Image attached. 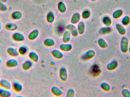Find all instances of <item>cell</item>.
Returning <instances> with one entry per match:
<instances>
[{"instance_id":"obj_1","label":"cell","mask_w":130,"mask_h":97,"mask_svg":"<svg viewBox=\"0 0 130 97\" xmlns=\"http://www.w3.org/2000/svg\"><path fill=\"white\" fill-rule=\"evenodd\" d=\"M0 85L3 88L10 90L12 87V85L10 82L7 79H2L0 81Z\"/></svg>"},{"instance_id":"obj_2","label":"cell","mask_w":130,"mask_h":97,"mask_svg":"<svg viewBox=\"0 0 130 97\" xmlns=\"http://www.w3.org/2000/svg\"><path fill=\"white\" fill-rule=\"evenodd\" d=\"M12 38L14 41L21 42L24 40V36L23 34L19 32H15L12 35Z\"/></svg>"},{"instance_id":"obj_3","label":"cell","mask_w":130,"mask_h":97,"mask_svg":"<svg viewBox=\"0 0 130 97\" xmlns=\"http://www.w3.org/2000/svg\"><path fill=\"white\" fill-rule=\"evenodd\" d=\"M6 65L7 67L9 68H14L18 66V62L15 59H10L7 61Z\"/></svg>"},{"instance_id":"obj_4","label":"cell","mask_w":130,"mask_h":97,"mask_svg":"<svg viewBox=\"0 0 130 97\" xmlns=\"http://www.w3.org/2000/svg\"><path fill=\"white\" fill-rule=\"evenodd\" d=\"M7 52L12 56H17L19 55V52L16 48L13 47H9L7 50Z\"/></svg>"},{"instance_id":"obj_5","label":"cell","mask_w":130,"mask_h":97,"mask_svg":"<svg viewBox=\"0 0 130 97\" xmlns=\"http://www.w3.org/2000/svg\"><path fill=\"white\" fill-rule=\"evenodd\" d=\"M11 93L9 90L4 88H0V96L2 97H10Z\"/></svg>"},{"instance_id":"obj_6","label":"cell","mask_w":130,"mask_h":97,"mask_svg":"<svg viewBox=\"0 0 130 97\" xmlns=\"http://www.w3.org/2000/svg\"><path fill=\"white\" fill-rule=\"evenodd\" d=\"M17 25L16 23H9L5 25V28L7 29L10 31H14L18 29Z\"/></svg>"},{"instance_id":"obj_7","label":"cell","mask_w":130,"mask_h":97,"mask_svg":"<svg viewBox=\"0 0 130 97\" xmlns=\"http://www.w3.org/2000/svg\"><path fill=\"white\" fill-rule=\"evenodd\" d=\"M13 87L14 90L18 92H20L23 89L22 85L18 82H14L13 84Z\"/></svg>"},{"instance_id":"obj_8","label":"cell","mask_w":130,"mask_h":97,"mask_svg":"<svg viewBox=\"0 0 130 97\" xmlns=\"http://www.w3.org/2000/svg\"><path fill=\"white\" fill-rule=\"evenodd\" d=\"M22 14L21 12L18 11H14L11 14V17L13 19L15 20H20L22 17Z\"/></svg>"},{"instance_id":"obj_9","label":"cell","mask_w":130,"mask_h":97,"mask_svg":"<svg viewBox=\"0 0 130 97\" xmlns=\"http://www.w3.org/2000/svg\"><path fill=\"white\" fill-rule=\"evenodd\" d=\"M8 10V7L4 2L0 1V11L3 12L7 11Z\"/></svg>"},{"instance_id":"obj_10","label":"cell","mask_w":130,"mask_h":97,"mask_svg":"<svg viewBox=\"0 0 130 97\" xmlns=\"http://www.w3.org/2000/svg\"><path fill=\"white\" fill-rule=\"evenodd\" d=\"M30 63L29 62H24L22 65V67H23V69H27L30 68Z\"/></svg>"},{"instance_id":"obj_11","label":"cell","mask_w":130,"mask_h":97,"mask_svg":"<svg viewBox=\"0 0 130 97\" xmlns=\"http://www.w3.org/2000/svg\"><path fill=\"white\" fill-rule=\"evenodd\" d=\"M26 49L23 46H21V47H20V48L19 49V50H18V52H19V53H20L21 54H24L25 52H26Z\"/></svg>"},{"instance_id":"obj_12","label":"cell","mask_w":130,"mask_h":97,"mask_svg":"<svg viewBox=\"0 0 130 97\" xmlns=\"http://www.w3.org/2000/svg\"><path fill=\"white\" fill-rule=\"evenodd\" d=\"M0 1L4 2V3H6L7 2L8 0H0Z\"/></svg>"},{"instance_id":"obj_13","label":"cell","mask_w":130,"mask_h":97,"mask_svg":"<svg viewBox=\"0 0 130 97\" xmlns=\"http://www.w3.org/2000/svg\"><path fill=\"white\" fill-rule=\"evenodd\" d=\"M1 29H2L1 23V21H0V31H1Z\"/></svg>"},{"instance_id":"obj_14","label":"cell","mask_w":130,"mask_h":97,"mask_svg":"<svg viewBox=\"0 0 130 97\" xmlns=\"http://www.w3.org/2000/svg\"><path fill=\"white\" fill-rule=\"evenodd\" d=\"M2 62V60L1 59V58H0V65H1V63Z\"/></svg>"},{"instance_id":"obj_15","label":"cell","mask_w":130,"mask_h":97,"mask_svg":"<svg viewBox=\"0 0 130 97\" xmlns=\"http://www.w3.org/2000/svg\"><path fill=\"white\" fill-rule=\"evenodd\" d=\"M0 75H1V73H0Z\"/></svg>"}]
</instances>
